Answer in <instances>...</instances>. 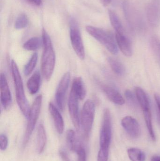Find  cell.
<instances>
[{"mask_svg":"<svg viewBox=\"0 0 160 161\" xmlns=\"http://www.w3.org/2000/svg\"><path fill=\"white\" fill-rule=\"evenodd\" d=\"M0 80L1 104L5 109H8L12 103V96L6 77L4 74H1Z\"/></svg>","mask_w":160,"mask_h":161,"instance_id":"obj_11","label":"cell"},{"mask_svg":"<svg viewBox=\"0 0 160 161\" xmlns=\"http://www.w3.org/2000/svg\"><path fill=\"white\" fill-rule=\"evenodd\" d=\"M121 125L127 133L132 139H137L141 135L140 125L137 120L132 116L124 117L121 120Z\"/></svg>","mask_w":160,"mask_h":161,"instance_id":"obj_10","label":"cell"},{"mask_svg":"<svg viewBox=\"0 0 160 161\" xmlns=\"http://www.w3.org/2000/svg\"><path fill=\"white\" fill-rule=\"evenodd\" d=\"M76 152L78 156V161H86L85 149L82 146L80 147Z\"/></svg>","mask_w":160,"mask_h":161,"instance_id":"obj_30","label":"cell"},{"mask_svg":"<svg viewBox=\"0 0 160 161\" xmlns=\"http://www.w3.org/2000/svg\"><path fill=\"white\" fill-rule=\"evenodd\" d=\"M42 102V95H39L36 97L31 106L29 116L27 118L28 122L23 141L22 146L23 147H25L27 145L34 129L40 114Z\"/></svg>","mask_w":160,"mask_h":161,"instance_id":"obj_5","label":"cell"},{"mask_svg":"<svg viewBox=\"0 0 160 161\" xmlns=\"http://www.w3.org/2000/svg\"><path fill=\"white\" fill-rule=\"evenodd\" d=\"M47 135L46 130L43 124L38 126L37 135L36 149L39 154H41L44 151L47 143Z\"/></svg>","mask_w":160,"mask_h":161,"instance_id":"obj_16","label":"cell"},{"mask_svg":"<svg viewBox=\"0 0 160 161\" xmlns=\"http://www.w3.org/2000/svg\"><path fill=\"white\" fill-rule=\"evenodd\" d=\"M151 44L156 54L160 58V41L156 37H153L151 40Z\"/></svg>","mask_w":160,"mask_h":161,"instance_id":"obj_27","label":"cell"},{"mask_svg":"<svg viewBox=\"0 0 160 161\" xmlns=\"http://www.w3.org/2000/svg\"><path fill=\"white\" fill-rule=\"evenodd\" d=\"M115 39L117 47L124 55L128 57L132 56V45L129 39L126 36L125 34L116 33Z\"/></svg>","mask_w":160,"mask_h":161,"instance_id":"obj_12","label":"cell"},{"mask_svg":"<svg viewBox=\"0 0 160 161\" xmlns=\"http://www.w3.org/2000/svg\"><path fill=\"white\" fill-rule=\"evenodd\" d=\"M128 156L131 161H145L146 156L141 149L135 147L129 148Z\"/></svg>","mask_w":160,"mask_h":161,"instance_id":"obj_24","label":"cell"},{"mask_svg":"<svg viewBox=\"0 0 160 161\" xmlns=\"http://www.w3.org/2000/svg\"><path fill=\"white\" fill-rule=\"evenodd\" d=\"M29 23V20L25 14H21L16 19L15 23V28L16 29H22L25 28Z\"/></svg>","mask_w":160,"mask_h":161,"instance_id":"obj_26","label":"cell"},{"mask_svg":"<svg viewBox=\"0 0 160 161\" xmlns=\"http://www.w3.org/2000/svg\"><path fill=\"white\" fill-rule=\"evenodd\" d=\"M109 18L110 21L114 29L115 30L116 33L117 34H125L124 29L122 26L121 21L117 14L115 12L111 10H109Z\"/></svg>","mask_w":160,"mask_h":161,"instance_id":"obj_21","label":"cell"},{"mask_svg":"<svg viewBox=\"0 0 160 161\" xmlns=\"http://www.w3.org/2000/svg\"><path fill=\"white\" fill-rule=\"evenodd\" d=\"M78 97L70 91L68 100V109L72 124L76 130L80 128V118L79 115V100Z\"/></svg>","mask_w":160,"mask_h":161,"instance_id":"obj_9","label":"cell"},{"mask_svg":"<svg viewBox=\"0 0 160 161\" xmlns=\"http://www.w3.org/2000/svg\"><path fill=\"white\" fill-rule=\"evenodd\" d=\"M41 75L39 71L35 72L27 82V87L29 93L31 95L35 94L40 87Z\"/></svg>","mask_w":160,"mask_h":161,"instance_id":"obj_18","label":"cell"},{"mask_svg":"<svg viewBox=\"0 0 160 161\" xmlns=\"http://www.w3.org/2000/svg\"><path fill=\"white\" fill-rule=\"evenodd\" d=\"M70 39L71 45L80 59L83 60L85 58V50L83 42L81 35L77 24L75 21L70 22Z\"/></svg>","mask_w":160,"mask_h":161,"instance_id":"obj_7","label":"cell"},{"mask_svg":"<svg viewBox=\"0 0 160 161\" xmlns=\"http://www.w3.org/2000/svg\"><path fill=\"white\" fill-rule=\"evenodd\" d=\"M43 51L41 58V69L44 78L49 81L53 74L55 64V55L51 40L46 30L42 33Z\"/></svg>","mask_w":160,"mask_h":161,"instance_id":"obj_2","label":"cell"},{"mask_svg":"<svg viewBox=\"0 0 160 161\" xmlns=\"http://www.w3.org/2000/svg\"><path fill=\"white\" fill-rule=\"evenodd\" d=\"M95 106L92 100L88 99L84 104L80 116V127L84 138L89 139L95 119Z\"/></svg>","mask_w":160,"mask_h":161,"instance_id":"obj_6","label":"cell"},{"mask_svg":"<svg viewBox=\"0 0 160 161\" xmlns=\"http://www.w3.org/2000/svg\"><path fill=\"white\" fill-rule=\"evenodd\" d=\"M71 92L74 93L80 100H83L86 96V91L83 80L81 77L74 78L72 83Z\"/></svg>","mask_w":160,"mask_h":161,"instance_id":"obj_15","label":"cell"},{"mask_svg":"<svg viewBox=\"0 0 160 161\" xmlns=\"http://www.w3.org/2000/svg\"><path fill=\"white\" fill-rule=\"evenodd\" d=\"M154 97H155V100H156V103L157 105L160 113V95L159 94L156 93L154 95Z\"/></svg>","mask_w":160,"mask_h":161,"instance_id":"obj_33","label":"cell"},{"mask_svg":"<svg viewBox=\"0 0 160 161\" xmlns=\"http://www.w3.org/2000/svg\"><path fill=\"white\" fill-rule=\"evenodd\" d=\"M60 155L63 160L65 161H70L69 158L68 157L66 153L63 150L60 151Z\"/></svg>","mask_w":160,"mask_h":161,"instance_id":"obj_31","label":"cell"},{"mask_svg":"<svg viewBox=\"0 0 160 161\" xmlns=\"http://www.w3.org/2000/svg\"><path fill=\"white\" fill-rule=\"evenodd\" d=\"M66 140L69 147L73 152H76L77 149L81 146L78 142L75 131L72 130H69L67 132Z\"/></svg>","mask_w":160,"mask_h":161,"instance_id":"obj_20","label":"cell"},{"mask_svg":"<svg viewBox=\"0 0 160 161\" xmlns=\"http://www.w3.org/2000/svg\"><path fill=\"white\" fill-rule=\"evenodd\" d=\"M102 89L109 100L113 103L120 106L125 104V100L124 97L114 88L107 85H103Z\"/></svg>","mask_w":160,"mask_h":161,"instance_id":"obj_14","label":"cell"},{"mask_svg":"<svg viewBox=\"0 0 160 161\" xmlns=\"http://www.w3.org/2000/svg\"><path fill=\"white\" fill-rule=\"evenodd\" d=\"M154 3L148 8L147 16L149 22L152 25H156L158 23L160 18V9L157 5Z\"/></svg>","mask_w":160,"mask_h":161,"instance_id":"obj_19","label":"cell"},{"mask_svg":"<svg viewBox=\"0 0 160 161\" xmlns=\"http://www.w3.org/2000/svg\"><path fill=\"white\" fill-rule=\"evenodd\" d=\"M151 161H160V156L157 155L153 156L151 158Z\"/></svg>","mask_w":160,"mask_h":161,"instance_id":"obj_34","label":"cell"},{"mask_svg":"<svg viewBox=\"0 0 160 161\" xmlns=\"http://www.w3.org/2000/svg\"><path fill=\"white\" fill-rule=\"evenodd\" d=\"M49 111L53 119L54 126L57 132L59 134H62L65 129V124L63 117L59 110L51 102L49 105Z\"/></svg>","mask_w":160,"mask_h":161,"instance_id":"obj_13","label":"cell"},{"mask_svg":"<svg viewBox=\"0 0 160 161\" xmlns=\"http://www.w3.org/2000/svg\"><path fill=\"white\" fill-rule=\"evenodd\" d=\"M108 63L113 71L119 76H123L125 75L126 70L124 65L120 61L112 58H108Z\"/></svg>","mask_w":160,"mask_h":161,"instance_id":"obj_22","label":"cell"},{"mask_svg":"<svg viewBox=\"0 0 160 161\" xmlns=\"http://www.w3.org/2000/svg\"><path fill=\"white\" fill-rule=\"evenodd\" d=\"M8 141L6 135L1 134L0 136V149L2 151H4L8 146Z\"/></svg>","mask_w":160,"mask_h":161,"instance_id":"obj_29","label":"cell"},{"mask_svg":"<svg viewBox=\"0 0 160 161\" xmlns=\"http://www.w3.org/2000/svg\"><path fill=\"white\" fill-rule=\"evenodd\" d=\"M70 79V73H66L61 78L55 93V102L59 109L62 111L65 108L66 94L68 89Z\"/></svg>","mask_w":160,"mask_h":161,"instance_id":"obj_8","label":"cell"},{"mask_svg":"<svg viewBox=\"0 0 160 161\" xmlns=\"http://www.w3.org/2000/svg\"><path fill=\"white\" fill-rule=\"evenodd\" d=\"M125 96L126 99L131 105L133 106L136 105V100L133 93L131 91L129 90H126L125 92Z\"/></svg>","mask_w":160,"mask_h":161,"instance_id":"obj_28","label":"cell"},{"mask_svg":"<svg viewBox=\"0 0 160 161\" xmlns=\"http://www.w3.org/2000/svg\"><path fill=\"white\" fill-rule=\"evenodd\" d=\"M26 1L31 4L37 6L40 5L41 4V0H26Z\"/></svg>","mask_w":160,"mask_h":161,"instance_id":"obj_32","label":"cell"},{"mask_svg":"<svg viewBox=\"0 0 160 161\" xmlns=\"http://www.w3.org/2000/svg\"><path fill=\"white\" fill-rule=\"evenodd\" d=\"M37 60V53H34L33 54L27 64L24 66L23 72H24V74L25 76H28L33 72L36 66Z\"/></svg>","mask_w":160,"mask_h":161,"instance_id":"obj_25","label":"cell"},{"mask_svg":"<svg viewBox=\"0 0 160 161\" xmlns=\"http://www.w3.org/2000/svg\"><path fill=\"white\" fill-rule=\"evenodd\" d=\"M11 69L16 91L17 104L22 113L27 118L29 116L31 108H30L28 100L25 96L23 82L18 68L16 62L13 60H11Z\"/></svg>","mask_w":160,"mask_h":161,"instance_id":"obj_3","label":"cell"},{"mask_svg":"<svg viewBox=\"0 0 160 161\" xmlns=\"http://www.w3.org/2000/svg\"><path fill=\"white\" fill-rule=\"evenodd\" d=\"M135 92L137 101L140 104L142 111L151 110L150 102L144 91L142 88L138 87L135 88Z\"/></svg>","mask_w":160,"mask_h":161,"instance_id":"obj_17","label":"cell"},{"mask_svg":"<svg viewBox=\"0 0 160 161\" xmlns=\"http://www.w3.org/2000/svg\"><path fill=\"white\" fill-rule=\"evenodd\" d=\"M112 138V121L111 112L106 108L103 112V119L100 135V149L97 161H108L110 145Z\"/></svg>","mask_w":160,"mask_h":161,"instance_id":"obj_1","label":"cell"},{"mask_svg":"<svg viewBox=\"0 0 160 161\" xmlns=\"http://www.w3.org/2000/svg\"><path fill=\"white\" fill-rule=\"evenodd\" d=\"M87 33L102 44L111 53L116 55L118 48L113 35L109 31L92 26L86 27Z\"/></svg>","mask_w":160,"mask_h":161,"instance_id":"obj_4","label":"cell"},{"mask_svg":"<svg viewBox=\"0 0 160 161\" xmlns=\"http://www.w3.org/2000/svg\"><path fill=\"white\" fill-rule=\"evenodd\" d=\"M42 45H43L42 39L37 37H34L24 42L23 48L27 51H34L38 50Z\"/></svg>","mask_w":160,"mask_h":161,"instance_id":"obj_23","label":"cell"}]
</instances>
